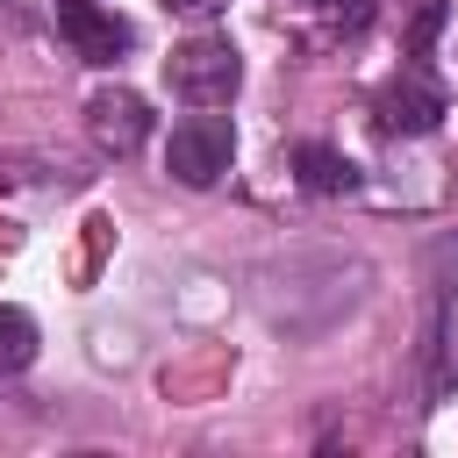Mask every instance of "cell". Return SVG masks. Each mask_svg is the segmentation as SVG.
I'll use <instances>...</instances> for the list:
<instances>
[{
    "label": "cell",
    "instance_id": "1",
    "mask_svg": "<svg viewBox=\"0 0 458 458\" xmlns=\"http://www.w3.org/2000/svg\"><path fill=\"white\" fill-rule=\"evenodd\" d=\"M165 86L186 100V107H229L236 86H243V57L229 36H186L172 57H165Z\"/></svg>",
    "mask_w": 458,
    "mask_h": 458
},
{
    "label": "cell",
    "instance_id": "2",
    "mask_svg": "<svg viewBox=\"0 0 458 458\" xmlns=\"http://www.w3.org/2000/svg\"><path fill=\"white\" fill-rule=\"evenodd\" d=\"M229 157H236V122L229 114H215V107H200V114H186V122H172V143H165V172L179 179V186H215L222 172H229Z\"/></svg>",
    "mask_w": 458,
    "mask_h": 458
},
{
    "label": "cell",
    "instance_id": "3",
    "mask_svg": "<svg viewBox=\"0 0 458 458\" xmlns=\"http://www.w3.org/2000/svg\"><path fill=\"white\" fill-rule=\"evenodd\" d=\"M372 122H379V136H429L444 122V93L422 79V64H401L372 93Z\"/></svg>",
    "mask_w": 458,
    "mask_h": 458
},
{
    "label": "cell",
    "instance_id": "4",
    "mask_svg": "<svg viewBox=\"0 0 458 458\" xmlns=\"http://www.w3.org/2000/svg\"><path fill=\"white\" fill-rule=\"evenodd\" d=\"M50 14H57V36L72 43V57H86V64H114L136 43V29L100 0H50Z\"/></svg>",
    "mask_w": 458,
    "mask_h": 458
},
{
    "label": "cell",
    "instance_id": "5",
    "mask_svg": "<svg viewBox=\"0 0 458 458\" xmlns=\"http://www.w3.org/2000/svg\"><path fill=\"white\" fill-rule=\"evenodd\" d=\"M86 136H93L107 157H136V150L150 143V107H143V93L100 86V93L86 100Z\"/></svg>",
    "mask_w": 458,
    "mask_h": 458
},
{
    "label": "cell",
    "instance_id": "6",
    "mask_svg": "<svg viewBox=\"0 0 458 458\" xmlns=\"http://www.w3.org/2000/svg\"><path fill=\"white\" fill-rule=\"evenodd\" d=\"M293 179H301V193H315V200L358 193V165H351L344 150H329V143H301V150H293Z\"/></svg>",
    "mask_w": 458,
    "mask_h": 458
},
{
    "label": "cell",
    "instance_id": "7",
    "mask_svg": "<svg viewBox=\"0 0 458 458\" xmlns=\"http://www.w3.org/2000/svg\"><path fill=\"white\" fill-rule=\"evenodd\" d=\"M36 358V315L29 308H0V372H21Z\"/></svg>",
    "mask_w": 458,
    "mask_h": 458
},
{
    "label": "cell",
    "instance_id": "8",
    "mask_svg": "<svg viewBox=\"0 0 458 458\" xmlns=\"http://www.w3.org/2000/svg\"><path fill=\"white\" fill-rule=\"evenodd\" d=\"M437 29H444V0H429V7L415 14V29H408V57H415V64L429 57V43H437Z\"/></svg>",
    "mask_w": 458,
    "mask_h": 458
},
{
    "label": "cell",
    "instance_id": "9",
    "mask_svg": "<svg viewBox=\"0 0 458 458\" xmlns=\"http://www.w3.org/2000/svg\"><path fill=\"white\" fill-rule=\"evenodd\" d=\"M165 7H172V14H186V21H215L229 0H165Z\"/></svg>",
    "mask_w": 458,
    "mask_h": 458
},
{
    "label": "cell",
    "instance_id": "10",
    "mask_svg": "<svg viewBox=\"0 0 458 458\" xmlns=\"http://www.w3.org/2000/svg\"><path fill=\"white\" fill-rule=\"evenodd\" d=\"M301 7H329V14H344V21H365V0H301Z\"/></svg>",
    "mask_w": 458,
    "mask_h": 458
}]
</instances>
